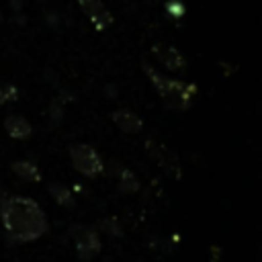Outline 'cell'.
I'll use <instances>...</instances> for the list:
<instances>
[{
	"mask_svg": "<svg viewBox=\"0 0 262 262\" xmlns=\"http://www.w3.org/2000/svg\"><path fill=\"white\" fill-rule=\"evenodd\" d=\"M141 188V182L137 178L135 172H131L129 168H121L119 170V180H117V190L121 194H135Z\"/></svg>",
	"mask_w": 262,
	"mask_h": 262,
	"instance_id": "7c38bea8",
	"label": "cell"
},
{
	"mask_svg": "<svg viewBox=\"0 0 262 262\" xmlns=\"http://www.w3.org/2000/svg\"><path fill=\"white\" fill-rule=\"evenodd\" d=\"M4 131L12 139H27L33 133V125L23 115H8L4 119Z\"/></svg>",
	"mask_w": 262,
	"mask_h": 262,
	"instance_id": "9c48e42d",
	"label": "cell"
},
{
	"mask_svg": "<svg viewBox=\"0 0 262 262\" xmlns=\"http://www.w3.org/2000/svg\"><path fill=\"white\" fill-rule=\"evenodd\" d=\"M111 119H113V123H115L123 133H139V131L143 129L141 117H139L137 113L129 111V108H117V111H113Z\"/></svg>",
	"mask_w": 262,
	"mask_h": 262,
	"instance_id": "ba28073f",
	"label": "cell"
},
{
	"mask_svg": "<svg viewBox=\"0 0 262 262\" xmlns=\"http://www.w3.org/2000/svg\"><path fill=\"white\" fill-rule=\"evenodd\" d=\"M141 68H143L145 76L151 80L156 92L160 94L162 102L168 108H172V111H188L192 106V100L199 94L196 84H188V82H182V80L168 78V76L160 74L158 70H154L147 61H141Z\"/></svg>",
	"mask_w": 262,
	"mask_h": 262,
	"instance_id": "7a4b0ae2",
	"label": "cell"
},
{
	"mask_svg": "<svg viewBox=\"0 0 262 262\" xmlns=\"http://www.w3.org/2000/svg\"><path fill=\"white\" fill-rule=\"evenodd\" d=\"M68 235L76 244V254L82 262H90L98 252H100V237L98 229L92 225H82V223H72L68 229Z\"/></svg>",
	"mask_w": 262,
	"mask_h": 262,
	"instance_id": "277c9868",
	"label": "cell"
},
{
	"mask_svg": "<svg viewBox=\"0 0 262 262\" xmlns=\"http://www.w3.org/2000/svg\"><path fill=\"white\" fill-rule=\"evenodd\" d=\"M6 194H8V192H6V188H4V186H0V199H2V196H6Z\"/></svg>",
	"mask_w": 262,
	"mask_h": 262,
	"instance_id": "ac0fdd59",
	"label": "cell"
},
{
	"mask_svg": "<svg viewBox=\"0 0 262 262\" xmlns=\"http://www.w3.org/2000/svg\"><path fill=\"white\" fill-rule=\"evenodd\" d=\"M78 4L88 14V18H90V23L94 25L96 31H104L113 25V14L100 0H78Z\"/></svg>",
	"mask_w": 262,
	"mask_h": 262,
	"instance_id": "52a82bcc",
	"label": "cell"
},
{
	"mask_svg": "<svg viewBox=\"0 0 262 262\" xmlns=\"http://www.w3.org/2000/svg\"><path fill=\"white\" fill-rule=\"evenodd\" d=\"M10 170L25 182H41V170L37 168V164L29 162V160H16L10 164Z\"/></svg>",
	"mask_w": 262,
	"mask_h": 262,
	"instance_id": "8fae6325",
	"label": "cell"
},
{
	"mask_svg": "<svg viewBox=\"0 0 262 262\" xmlns=\"http://www.w3.org/2000/svg\"><path fill=\"white\" fill-rule=\"evenodd\" d=\"M49 117L53 119V123H55V125L61 121V117H63V106H61V102H59V100H53V102L49 104Z\"/></svg>",
	"mask_w": 262,
	"mask_h": 262,
	"instance_id": "2e32d148",
	"label": "cell"
},
{
	"mask_svg": "<svg viewBox=\"0 0 262 262\" xmlns=\"http://www.w3.org/2000/svg\"><path fill=\"white\" fill-rule=\"evenodd\" d=\"M209 254H211V262H221V246L219 244H211Z\"/></svg>",
	"mask_w": 262,
	"mask_h": 262,
	"instance_id": "e0dca14e",
	"label": "cell"
},
{
	"mask_svg": "<svg viewBox=\"0 0 262 262\" xmlns=\"http://www.w3.org/2000/svg\"><path fill=\"white\" fill-rule=\"evenodd\" d=\"M164 8H166V12H168L170 16H174V18H180V16H184V12H186V8H184V4H182L180 0H168V2L164 4Z\"/></svg>",
	"mask_w": 262,
	"mask_h": 262,
	"instance_id": "9a60e30c",
	"label": "cell"
},
{
	"mask_svg": "<svg viewBox=\"0 0 262 262\" xmlns=\"http://www.w3.org/2000/svg\"><path fill=\"white\" fill-rule=\"evenodd\" d=\"M96 229L102 231V233H106V235H111V237H123V233H125L121 221L117 217H113V215L100 217L98 223H96Z\"/></svg>",
	"mask_w": 262,
	"mask_h": 262,
	"instance_id": "4fadbf2b",
	"label": "cell"
},
{
	"mask_svg": "<svg viewBox=\"0 0 262 262\" xmlns=\"http://www.w3.org/2000/svg\"><path fill=\"white\" fill-rule=\"evenodd\" d=\"M47 192H49V196H51L57 205H61V207L72 209V207L76 205L74 192H72L66 184H61V182H57V180H51V182L47 184Z\"/></svg>",
	"mask_w": 262,
	"mask_h": 262,
	"instance_id": "30bf717a",
	"label": "cell"
},
{
	"mask_svg": "<svg viewBox=\"0 0 262 262\" xmlns=\"http://www.w3.org/2000/svg\"><path fill=\"white\" fill-rule=\"evenodd\" d=\"M151 53H154V55L158 57V61L164 63V68L170 70V72H184V70H186V59H184V55H182L176 47H172V45L156 43V45L151 47Z\"/></svg>",
	"mask_w": 262,
	"mask_h": 262,
	"instance_id": "8992f818",
	"label": "cell"
},
{
	"mask_svg": "<svg viewBox=\"0 0 262 262\" xmlns=\"http://www.w3.org/2000/svg\"><path fill=\"white\" fill-rule=\"evenodd\" d=\"M70 162H72L74 170L80 172L86 178L98 176L102 172V168H104L100 154L92 145H88V143H74V145H70Z\"/></svg>",
	"mask_w": 262,
	"mask_h": 262,
	"instance_id": "3957f363",
	"label": "cell"
},
{
	"mask_svg": "<svg viewBox=\"0 0 262 262\" xmlns=\"http://www.w3.org/2000/svg\"><path fill=\"white\" fill-rule=\"evenodd\" d=\"M16 98H18V88H16V86H12V84L0 86V104L12 102V100H16Z\"/></svg>",
	"mask_w": 262,
	"mask_h": 262,
	"instance_id": "5bb4252c",
	"label": "cell"
},
{
	"mask_svg": "<svg viewBox=\"0 0 262 262\" xmlns=\"http://www.w3.org/2000/svg\"><path fill=\"white\" fill-rule=\"evenodd\" d=\"M145 149L149 151V156L158 162V166H162L168 174H172V176H180V162H178V158H176V154L172 151V149H168L166 145H162V143H158V141H154V139H149V141H145Z\"/></svg>",
	"mask_w": 262,
	"mask_h": 262,
	"instance_id": "5b68a950",
	"label": "cell"
},
{
	"mask_svg": "<svg viewBox=\"0 0 262 262\" xmlns=\"http://www.w3.org/2000/svg\"><path fill=\"white\" fill-rule=\"evenodd\" d=\"M0 221L8 242L12 244H29L45 235L47 217L43 207L23 194H6L0 199Z\"/></svg>",
	"mask_w": 262,
	"mask_h": 262,
	"instance_id": "6da1fadb",
	"label": "cell"
}]
</instances>
